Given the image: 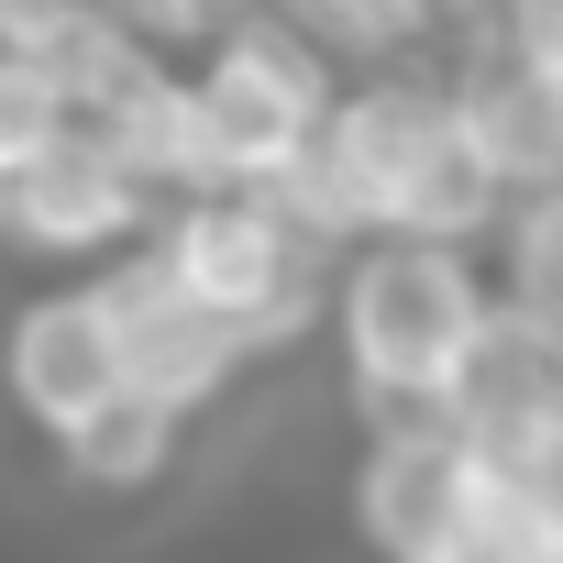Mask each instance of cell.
Segmentation results:
<instances>
[{"instance_id":"obj_5","label":"cell","mask_w":563,"mask_h":563,"mask_svg":"<svg viewBox=\"0 0 563 563\" xmlns=\"http://www.w3.org/2000/svg\"><path fill=\"white\" fill-rule=\"evenodd\" d=\"M89 299H100V321H111V365H122V387L155 398V409H177V420H199V409L254 365V343H243L232 321H210L144 243H122V265L89 276Z\"/></svg>"},{"instance_id":"obj_2","label":"cell","mask_w":563,"mask_h":563,"mask_svg":"<svg viewBox=\"0 0 563 563\" xmlns=\"http://www.w3.org/2000/svg\"><path fill=\"white\" fill-rule=\"evenodd\" d=\"M475 321H486L475 254H453V243H398V232H376V243L343 254L332 332H343V365H354V387H365L376 420H387V409H431Z\"/></svg>"},{"instance_id":"obj_11","label":"cell","mask_w":563,"mask_h":563,"mask_svg":"<svg viewBox=\"0 0 563 563\" xmlns=\"http://www.w3.org/2000/svg\"><path fill=\"white\" fill-rule=\"evenodd\" d=\"M442 12L453 0H288L276 23H299L332 67L354 56V67H398V56H431L442 45Z\"/></svg>"},{"instance_id":"obj_8","label":"cell","mask_w":563,"mask_h":563,"mask_svg":"<svg viewBox=\"0 0 563 563\" xmlns=\"http://www.w3.org/2000/svg\"><path fill=\"white\" fill-rule=\"evenodd\" d=\"M0 387H12V409L56 442L78 431L100 398H122V365H111V321L89 288H45L12 310V332H0Z\"/></svg>"},{"instance_id":"obj_7","label":"cell","mask_w":563,"mask_h":563,"mask_svg":"<svg viewBox=\"0 0 563 563\" xmlns=\"http://www.w3.org/2000/svg\"><path fill=\"white\" fill-rule=\"evenodd\" d=\"M155 199L100 155V133H56V144H34L23 166H0V243H23V254H111V243H133V221H144Z\"/></svg>"},{"instance_id":"obj_4","label":"cell","mask_w":563,"mask_h":563,"mask_svg":"<svg viewBox=\"0 0 563 563\" xmlns=\"http://www.w3.org/2000/svg\"><path fill=\"white\" fill-rule=\"evenodd\" d=\"M431 420L475 453V475L552 486V464H563V321H519V310L486 299V321L464 332Z\"/></svg>"},{"instance_id":"obj_12","label":"cell","mask_w":563,"mask_h":563,"mask_svg":"<svg viewBox=\"0 0 563 563\" xmlns=\"http://www.w3.org/2000/svg\"><path fill=\"white\" fill-rule=\"evenodd\" d=\"M78 111H67V89H56V67L45 56H23V45H0V166H23L34 144H56Z\"/></svg>"},{"instance_id":"obj_1","label":"cell","mask_w":563,"mask_h":563,"mask_svg":"<svg viewBox=\"0 0 563 563\" xmlns=\"http://www.w3.org/2000/svg\"><path fill=\"white\" fill-rule=\"evenodd\" d=\"M343 67L276 12H232L210 34V56L177 78V144H188V188H265L288 166L321 111H332ZM177 188V199H188Z\"/></svg>"},{"instance_id":"obj_6","label":"cell","mask_w":563,"mask_h":563,"mask_svg":"<svg viewBox=\"0 0 563 563\" xmlns=\"http://www.w3.org/2000/svg\"><path fill=\"white\" fill-rule=\"evenodd\" d=\"M464 508H475V453L431 409H387L365 431V464H354V530H365V552L376 563H431Z\"/></svg>"},{"instance_id":"obj_10","label":"cell","mask_w":563,"mask_h":563,"mask_svg":"<svg viewBox=\"0 0 563 563\" xmlns=\"http://www.w3.org/2000/svg\"><path fill=\"white\" fill-rule=\"evenodd\" d=\"M431 563H563V486L475 475V508L453 519V541Z\"/></svg>"},{"instance_id":"obj_9","label":"cell","mask_w":563,"mask_h":563,"mask_svg":"<svg viewBox=\"0 0 563 563\" xmlns=\"http://www.w3.org/2000/svg\"><path fill=\"white\" fill-rule=\"evenodd\" d=\"M177 442H188V420L155 409V398H133V387L100 398L78 431H56V453H67V475H78L89 497H144V486H166Z\"/></svg>"},{"instance_id":"obj_3","label":"cell","mask_w":563,"mask_h":563,"mask_svg":"<svg viewBox=\"0 0 563 563\" xmlns=\"http://www.w3.org/2000/svg\"><path fill=\"white\" fill-rule=\"evenodd\" d=\"M177 288L210 310V321H232L254 354H276L288 332H310V299H321V254L276 221L254 188H188V199H166V221H155V243H144Z\"/></svg>"}]
</instances>
